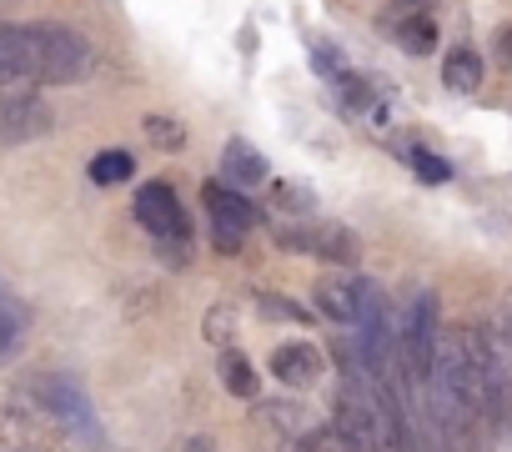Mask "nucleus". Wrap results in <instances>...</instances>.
I'll use <instances>...</instances> for the list:
<instances>
[{"mask_svg": "<svg viewBox=\"0 0 512 452\" xmlns=\"http://www.w3.org/2000/svg\"><path fill=\"white\" fill-rule=\"evenodd\" d=\"M497 61H502V66H512V26H502V31H497Z\"/></svg>", "mask_w": 512, "mask_h": 452, "instance_id": "22", "label": "nucleus"}, {"mask_svg": "<svg viewBox=\"0 0 512 452\" xmlns=\"http://www.w3.org/2000/svg\"><path fill=\"white\" fill-rule=\"evenodd\" d=\"M221 181H231V186H262L267 181V156L256 151L251 141H226V151H221Z\"/></svg>", "mask_w": 512, "mask_h": 452, "instance_id": "11", "label": "nucleus"}, {"mask_svg": "<svg viewBox=\"0 0 512 452\" xmlns=\"http://www.w3.org/2000/svg\"><path fill=\"white\" fill-rule=\"evenodd\" d=\"M297 452H317V447H312V442H307V447H297Z\"/></svg>", "mask_w": 512, "mask_h": 452, "instance_id": "24", "label": "nucleus"}, {"mask_svg": "<svg viewBox=\"0 0 512 452\" xmlns=\"http://www.w3.org/2000/svg\"><path fill=\"white\" fill-rule=\"evenodd\" d=\"M26 392H31V402H36L46 417H56L61 427H71V437H86V442L101 437V422H96V412H91L81 382H71V377H61V372H41V377L26 382Z\"/></svg>", "mask_w": 512, "mask_h": 452, "instance_id": "5", "label": "nucleus"}, {"mask_svg": "<svg viewBox=\"0 0 512 452\" xmlns=\"http://www.w3.org/2000/svg\"><path fill=\"white\" fill-rule=\"evenodd\" d=\"M407 161H412V171H417L422 181H432V186L452 176V166H447L442 156H427V151H407Z\"/></svg>", "mask_w": 512, "mask_h": 452, "instance_id": "20", "label": "nucleus"}, {"mask_svg": "<svg viewBox=\"0 0 512 452\" xmlns=\"http://www.w3.org/2000/svg\"><path fill=\"white\" fill-rule=\"evenodd\" d=\"M442 86L457 91V96H472V91L482 86V56H477L472 46H452V51L442 56Z\"/></svg>", "mask_w": 512, "mask_h": 452, "instance_id": "13", "label": "nucleus"}, {"mask_svg": "<svg viewBox=\"0 0 512 452\" xmlns=\"http://www.w3.org/2000/svg\"><path fill=\"white\" fill-rule=\"evenodd\" d=\"M31 86H36V81H26V76H16V71L0 66V106H6V101H21V96H31Z\"/></svg>", "mask_w": 512, "mask_h": 452, "instance_id": "21", "label": "nucleus"}, {"mask_svg": "<svg viewBox=\"0 0 512 452\" xmlns=\"http://www.w3.org/2000/svg\"><path fill=\"white\" fill-rule=\"evenodd\" d=\"M186 452H216V447H211L206 437H191V442H186Z\"/></svg>", "mask_w": 512, "mask_h": 452, "instance_id": "23", "label": "nucleus"}, {"mask_svg": "<svg viewBox=\"0 0 512 452\" xmlns=\"http://www.w3.org/2000/svg\"><path fill=\"white\" fill-rule=\"evenodd\" d=\"M407 6H417V0H407Z\"/></svg>", "mask_w": 512, "mask_h": 452, "instance_id": "25", "label": "nucleus"}, {"mask_svg": "<svg viewBox=\"0 0 512 452\" xmlns=\"http://www.w3.org/2000/svg\"><path fill=\"white\" fill-rule=\"evenodd\" d=\"M437 312H442L437 292L422 287V292L407 302L402 322H397V367H402V377H407L412 392H427V387H432L437 337H442V332H437Z\"/></svg>", "mask_w": 512, "mask_h": 452, "instance_id": "1", "label": "nucleus"}, {"mask_svg": "<svg viewBox=\"0 0 512 452\" xmlns=\"http://www.w3.org/2000/svg\"><path fill=\"white\" fill-rule=\"evenodd\" d=\"M141 131H146V141H151L156 151H186V126H181L176 116H166V111H151V116L141 121Z\"/></svg>", "mask_w": 512, "mask_h": 452, "instance_id": "16", "label": "nucleus"}, {"mask_svg": "<svg viewBox=\"0 0 512 452\" xmlns=\"http://www.w3.org/2000/svg\"><path fill=\"white\" fill-rule=\"evenodd\" d=\"M392 352H397L392 302H387V292H382L372 277H362V307H357V357H362V367H367L377 382H387V377H392Z\"/></svg>", "mask_w": 512, "mask_h": 452, "instance_id": "4", "label": "nucleus"}, {"mask_svg": "<svg viewBox=\"0 0 512 452\" xmlns=\"http://www.w3.org/2000/svg\"><path fill=\"white\" fill-rule=\"evenodd\" d=\"M272 242H277L282 252H302V257H317V262H332V267H357V262H362L357 232H347L342 221L282 226V232H272Z\"/></svg>", "mask_w": 512, "mask_h": 452, "instance_id": "6", "label": "nucleus"}, {"mask_svg": "<svg viewBox=\"0 0 512 452\" xmlns=\"http://www.w3.org/2000/svg\"><path fill=\"white\" fill-rule=\"evenodd\" d=\"M216 377H221V387H226L231 397H241V402H251L256 392H262V382H256V367L246 362V352H236V342L221 347V357H216Z\"/></svg>", "mask_w": 512, "mask_h": 452, "instance_id": "12", "label": "nucleus"}, {"mask_svg": "<svg viewBox=\"0 0 512 452\" xmlns=\"http://www.w3.org/2000/svg\"><path fill=\"white\" fill-rule=\"evenodd\" d=\"M201 201H206V216H211V242H216V252H241V242H246V232L256 226V206L241 196V186H231V181H206L201 186Z\"/></svg>", "mask_w": 512, "mask_h": 452, "instance_id": "7", "label": "nucleus"}, {"mask_svg": "<svg viewBox=\"0 0 512 452\" xmlns=\"http://www.w3.org/2000/svg\"><path fill=\"white\" fill-rule=\"evenodd\" d=\"M136 221L151 232V242H156V252L171 262V267H186V242H191V221H186V206H181V196L166 186V181H146L141 191H136Z\"/></svg>", "mask_w": 512, "mask_h": 452, "instance_id": "3", "label": "nucleus"}, {"mask_svg": "<svg viewBox=\"0 0 512 452\" xmlns=\"http://www.w3.org/2000/svg\"><path fill=\"white\" fill-rule=\"evenodd\" d=\"M392 41H397V51H407V56H432L437 51V21L432 16H407V21H397L392 31H387Z\"/></svg>", "mask_w": 512, "mask_h": 452, "instance_id": "14", "label": "nucleus"}, {"mask_svg": "<svg viewBox=\"0 0 512 452\" xmlns=\"http://www.w3.org/2000/svg\"><path fill=\"white\" fill-rule=\"evenodd\" d=\"M21 327H26V312H21V302L0 287V357H6L16 342H21Z\"/></svg>", "mask_w": 512, "mask_h": 452, "instance_id": "18", "label": "nucleus"}, {"mask_svg": "<svg viewBox=\"0 0 512 452\" xmlns=\"http://www.w3.org/2000/svg\"><path fill=\"white\" fill-rule=\"evenodd\" d=\"M56 126V111L41 96H21L0 106V146H26L36 136H46Z\"/></svg>", "mask_w": 512, "mask_h": 452, "instance_id": "8", "label": "nucleus"}, {"mask_svg": "<svg viewBox=\"0 0 512 452\" xmlns=\"http://www.w3.org/2000/svg\"><path fill=\"white\" fill-rule=\"evenodd\" d=\"M312 302H317V317H327V322H337V327H357L362 277H352V272H332V277H322V282H317Z\"/></svg>", "mask_w": 512, "mask_h": 452, "instance_id": "9", "label": "nucleus"}, {"mask_svg": "<svg viewBox=\"0 0 512 452\" xmlns=\"http://www.w3.org/2000/svg\"><path fill=\"white\" fill-rule=\"evenodd\" d=\"M272 206L277 211H292V216H307V211H317V196L302 181H277L272 186Z\"/></svg>", "mask_w": 512, "mask_h": 452, "instance_id": "19", "label": "nucleus"}, {"mask_svg": "<svg viewBox=\"0 0 512 452\" xmlns=\"http://www.w3.org/2000/svg\"><path fill=\"white\" fill-rule=\"evenodd\" d=\"M251 302H256V312L262 317H272V322H297V327H307L317 312H302L292 297H277V292H251Z\"/></svg>", "mask_w": 512, "mask_h": 452, "instance_id": "17", "label": "nucleus"}, {"mask_svg": "<svg viewBox=\"0 0 512 452\" xmlns=\"http://www.w3.org/2000/svg\"><path fill=\"white\" fill-rule=\"evenodd\" d=\"M267 367H272V377H277L282 387H312V382L322 377L327 357H322L317 342H287V347H277V352L267 357Z\"/></svg>", "mask_w": 512, "mask_h": 452, "instance_id": "10", "label": "nucleus"}, {"mask_svg": "<svg viewBox=\"0 0 512 452\" xmlns=\"http://www.w3.org/2000/svg\"><path fill=\"white\" fill-rule=\"evenodd\" d=\"M31 51H36V81L46 86H76L96 71V51L81 31L61 21H36L31 26Z\"/></svg>", "mask_w": 512, "mask_h": 452, "instance_id": "2", "label": "nucleus"}, {"mask_svg": "<svg viewBox=\"0 0 512 452\" xmlns=\"http://www.w3.org/2000/svg\"><path fill=\"white\" fill-rule=\"evenodd\" d=\"M131 171H136V161L121 146H106V151L91 156V181L96 186H121V181H131Z\"/></svg>", "mask_w": 512, "mask_h": 452, "instance_id": "15", "label": "nucleus"}]
</instances>
